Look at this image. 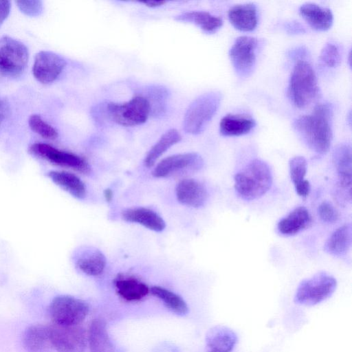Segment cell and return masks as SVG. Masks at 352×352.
<instances>
[{
    "label": "cell",
    "mask_w": 352,
    "mask_h": 352,
    "mask_svg": "<svg viewBox=\"0 0 352 352\" xmlns=\"http://www.w3.org/2000/svg\"><path fill=\"white\" fill-rule=\"evenodd\" d=\"M333 110L328 103L317 104L311 114L297 118L293 126L307 146L319 155L325 154L331 146Z\"/></svg>",
    "instance_id": "obj_1"
},
{
    "label": "cell",
    "mask_w": 352,
    "mask_h": 352,
    "mask_svg": "<svg viewBox=\"0 0 352 352\" xmlns=\"http://www.w3.org/2000/svg\"><path fill=\"white\" fill-rule=\"evenodd\" d=\"M234 180L238 195L244 200L251 201L262 197L270 190L272 174L265 162L255 159L240 170Z\"/></svg>",
    "instance_id": "obj_2"
},
{
    "label": "cell",
    "mask_w": 352,
    "mask_h": 352,
    "mask_svg": "<svg viewBox=\"0 0 352 352\" xmlns=\"http://www.w3.org/2000/svg\"><path fill=\"white\" fill-rule=\"evenodd\" d=\"M287 93L293 104L305 108L312 103L319 94V87L314 70L304 60H298L292 72Z\"/></svg>",
    "instance_id": "obj_3"
},
{
    "label": "cell",
    "mask_w": 352,
    "mask_h": 352,
    "mask_svg": "<svg viewBox=\"0 0 352 352\" xmlns=\"http://www.w3.org/2000/svg\"><path fill=\"white\" fill-rule=\"evenodd\" d=\"M221 99L219 91L207 92L195 98L184 114V130L192 135L201 133L217 112Z\"/></svg>",
    "instance_id": "obj_4"
},
{
    "label": "cell",
    "mask_w": 352,
    "mask_h": 352,
    "mask_svg": "<svg viewBox=\"0 0 352 352\" xmlns=\"http://www.w3.org/2000/svg\"><path fill=\"white\" fill-rule=\"evenodd\" d=\"M109 117L123 126H135L144 124L151 113V105L142 95H137L129 101L109 102L106 105Z\"/></svg>",
    "instance_id": "obj_5"
},
{
    "label": "cell",
    "mask_w": 352,
    "mask_h": 352,
    "mask_svg": "<svg viewBox=\"0 0 352 352\" xmlns=\"http://www.w3.org/2000/svg\"><path fill=\"white\" fill-rule=\"evenodd\" d=\"M337 286L336 279L327 272H318L301 281L294 296L297 304L312 306L329 298Z\"/></svg>",
    "instance_id": "obj_6"
},
{
    "label": "cell",
    "mask_w": 352,
    "mask_h": 352,
    "mask_svg": "<svg viewBox=\"0 0 352 352\" xmlns=\"http://www.w3.org/2000/svg\"><path fill=\"white\" fill-rule=\"evenodd\" d=\"M89 311L86 302L68 295L56 296L50 305V314L53 322L60 325L80 324Z\"/></svg>",
    "instance_id": "obj_7"
},
{
    "label": "cell",
    "mask_w": 352,
    "mask_h": 352,
    "mask_svg": "<svg viewBox=\"0 0 352 352\" xmlns=\"http://www.w3.org/2000/svg\"><path fill=\"white\" fill-rule=\"evenodd\" d=\"M28 60V49L23 43L8 36L0 38L1 74L9 77L19 76L25 71Z\"/></svg>",
    "instance_id": "obj_8"
},
{
    "label": "cell",
    "mask_w": 352,
    "mask_h": 352,
    "mask_svg": "<svg viewBox=\"0 0 352 352\" xmlns=\"http://www.w3.org/2000/svg\"><path fill=\"white\" fill-rule=\"evenodd\" d=\"M338 180L333 197L338 204L346 205L351 200L352 154L349 144L338 145L333 153Z\"/></svg>",
    "instance_id": "obj_9"
},
{
    "label": "cell",
    "mask_w": 352,
    "mask_h": 352,
    "mask_svg": "<svg viewBox=\"0 0 352 352\" xmlns=\"http://www.w3.org/2000/svg\"><path fill=\"white\" fill-rule=\"evenodd\" d=\"M50 326L54 349L58 352H84L87 336L79 324L65 326L53 323Z\"/></svg>",
    "instance_id": "obj_10"
},
{
    "label": "cell",
    "mask_w": 352,
    "mask_h": 352,
    "mask_svg": "<svg viewBox=\"0 0 352 352\" xmlns=\"http://www.w3.org/2000/svg\"><path fill=\"white\" fill-rule=\"evenodd\" d=\"M258 40L250 36L238 37L230 51L229 56L236 74L241 77L248 76L256 63Z\"/></svg>",
    "instance_id": "obj_11"
},
{
    "label": "cell",
    "mask_w": 352,
    "mask_h": 352,
    "mask_svg": "<svg viewBox=\"0 0 352 352\" xmlns=\"http://www.w3.org/2000/svg\"><path fill=\"white\" fill-rule=\"evenodd\" d=\"M30 151L54 164L70 168L83 173H88L90 167L87 161L70 152L59 150L52 145L43 142H36L30 148Z\"/></svg>",
    "instance_id": "obj_12"
},
{
    "label": "cell",
    "mask_w": 352,
    "mask_h": 352,
    "mask_svg": "<svg viewBox=\"0 0 352 352\" xmlns=\"http://www.w3.org/2000/svg\"><path fill=\"white\" fill-rule=\"evenodd\" d=\"M203 165L204 160L197 153L175 154L159 162L152 174L157 178L167 177L181 173L197 171Z\"/></svg>",
    "instance_id": "obj_13"
},
{
    "label": "cell",
    "mask_w": 352,
    "mask_h": 352,
    "mask_svg": "<svg viewBox=\"0 0 352 352\" xmlns=\"http://www.w3.org/2000/svg\"><path fill=\"white\" fill-rule=\"evenodd\" d=\"M65 66L66 61L62 56L52 52L41 51L35 56L32 74L38 82L47 85L58 78Z\"/></svg>",
    "instance_id": "obj_14"
},
{
    "label": "cell",
    "mask_w": 352,
    "mask_h": 352,
    "mask_svg": "<svg viewBox=\"0 0 352 352\" xmlns=\"http://www.w3.org/2000/svg\"><path fill=\"white\" fill-rule=\"evenodd\" d=\"M175 193L179 203L193 208L204 206L208 199L205 186L194 179L181 180L176 186Z\"/></svg>",
    "instance_id": "obj_15"
},
{
    "label": "cell",
    "mask_w": 352,
    "mask_h": 352,
    "mask_svg": "<svg viewBox=\"0 0 352 352\" xmlns=\"http://www.w3.org/2000/svg\"><path fill=\"white\" fill-rule=\"evenodd\" d=\"M23 344L28 352H50L53 349L49 325L34 324L26 329Z\"/></svg>",
    "instance_id": "obj_16"
},
{
    "label": "cell",
    "mask_w": 352,
    "mask_h": 352,
    "mask_svg": "<svg viewBox=\"0 0 352 352\" xmlns=\"http://www.w3.org/2000/svg\"><path fill=\"white\" fill-rule=\"evenodd\" d=\"M121 217L125 221L140 224L155 232H162L166 227L165 221L157 213L144 207L125 209Z\"/></svg>",
    "instance_id": "obj_17"
},
{
    "label": "cell",
    "mask_w": 352,
    "mask_h": 352,
    "mask_svg": "<svg viewBox=\"0 0 352 352\" xmlns=\"http://www.w3.org/2000/svg\"><path fill=\"white\" fill-rule=\"evenodd\" d=\"M311 223L309 210L300 206L281 219L277 224L278 232L283 236H293L307 228Z\"/></svg>",
    "instance_id": "obj_18"
},
{
    "label": "cell",
    "mask_w": 352,
    "mask_h": 352,
    "mask_svg": "<svg viewBox=\"0 0 352 352\" xmlns=\"http://www.w3.org/2000/svg\"><path fill=\"white\" fill-rule=\"evenodd\" d=\"M208 352H231L237 342L236 334L229 327L217 325L206 337Z\"/></svg>",
    "instance_id": "obj_19"
},
{
    "label": "cell",
    "mask_w": 352,
    "mask_h": 352,
    "mask_svg": "<svg viewBox=\"0 0 352 352\" xmlns=\"http://www.w3.org/2000/svg\"><path fill=\"white\" fill-rule=\"evenodd\" d=\"M228 18L236 29L241 31L253 30L257 25V11L251 3L236 4L228 10Z\"/></svg>",
    "instance_id": "obj_20"
},
{
    "label": "cell",
    "mask_w": 352,
    "mask_h": 352,
    "mask_svg": "<svg viewBox=\"0 0 352 352\" xmlns=\"http://www.w3.org/2000/svg\"><path fill=\"white\" fill-rule=\"evenodd\" d=\"M300 12L307 22L317 30H327L332 25L333 16L330 9L314 3H305Z\"/></svg>",
    "instance_id": "obj_21"
},
{
    "label": "cell",
    "mask_w": 352,
    "mask_h": 352,
    "mask_svg": "<svg viewBox=\"0 0 352 352\" xmlns=\"http://www.w3.org/2000/svg\"><path fill=\"white\" fill-rule=\"evenodd\" d=\"M87 340L89 352H114L106 323L102 319L96 318L91 321L87 333Z\"/></svg>",
    "instance_id": "obj_22"
},
{
    "label": "cell",
    "mask_w": 352,
    "mask_h": 352,
    "mask_svg": "<svg viewBox=\"0 0 352 352\" xmlns=\"http://www.w3.org/2000/svg\"><path fill=\"white\" fill-rule=\"evenodd\" d=\"M177 21L190 23L200 28L206 33L215 32L223 25L221 17L206 11H187L175 16Z\"/></svg>",
    "instance_id": "obj_23"
},
{
    "label": "cell",
    "mask_w": 352,
    "mask_h": 352,
    "mask_svg": "<svg viewBox=\"0 0 352 352\" xmlns=\"http://www.w3.org/2000/svg\"><path fill=\"white\" fill-rule=\"evenodd\" d=\"M352 241V228L350 223L336 230L326 241L324 250L330 255L342 256L349 250Z\"/></svg>",
    "instance_id": "obj_24"
},
{
    "label": "cell",
    "mask_w": 352,
    "mask_h": 352,
    "mask_svg": "<svg viewBox=\"0 0 352 352\" xmlns=\"http://www.w3.org/2000/svg\"><path fill=\"white\" fill-rule=\"evenodd\" d=\"M106 264L105 256L96 249L84 250L76 260V267L82 273L92 276L100 275Z\"/></svg>",
    "instance_id": "obj_25"
},
{
    "label": "cell",
    "mask_w": 352,
    "mask_h": 352,
    "mask_svg": "<svg viewBox=\"0 0 352 352\" xmlns=\"http://www.w3.org/2000/svg\"><path fill=\"white\" fill-rule=\"evenodd\" d=\"M255 124V121L249 116L229 113L221 118L219 131L225 136H239L249 133Z\"/></svg>",
    "instance_id": "obj_26"
},
{
    "label": "cell",
    "mask_w": 352,
    "mask_h": 352,
    "mask_svg": "<svg viewBox=\"0 0 352 352\" xmlns=\"http://www.w3.org/2000/svg\"><path fill=\"white\" fill-rule=\"evenodd\" d=\"M47 175L56 185L75 198L82 199L86 197V186L76 175L66 171L52 170Z\"/></svg>",
    "instance_id": "obj_27"
},
{
    "label": "cell",
    "mask_w": 352,
    "mask_h": 352,
    "mask_svg": "<svg viewBox=\"0 0 352 352\" xmlns=\"http://www.w3.org/2000/svg\"><path fill=\"white\" fill-rule=\"evenodd\" d=\"M182 140L180 133L175 129L166 131L158 141L150 148L144 159V164L151 168L156 161L171 146L179 142Z\"/></svg>",
    "instance_id": "obj_28"
},
{
    "label": "cell",
    "mask_w": 352,
    "mask_h": 352,
    "mask_svg": "<svg viewBox=\"0 0 352 352\" xmlns=\"http://www.w3.org/2000/svg\"><path fill=\"white\" fill-rule=\"evenodd\" d=\"M289 169L291 180L296 193L302 197L308 196L311 186L309 182L305 179L307 164L302 156H295L289 162Z\"/></svg>",
    "instance_id": "obj_29"
},
{
    "label": "cell",
    "mask_w": 352,
    "mask_h": 352,
    "mask_svg": "<svg viewBox=\"0 0 352 352\" xmlns=\"http://www.w3.org/2000/svg\"><path fill=\"white\" fill-rule=\"evenodd\" d=\"M114 283L119 296L128 301L139 300L150 291L145 283L134 278L119 277Z\"/></svg>",
    "instance_id": "obj_30"
},
{
    "label": "cell",
    "mask_w": 352,
    "mask_h": 352,
    "mask_svg": "<svg viewBox=\"0 0 352 352\" xmlns=\"http://www.w3.org/2000/svg\"><path fill=\"white\" fill-rule=\"evenodd\" d=\"M151 293L162 300L166 306L178 315H185L188 307L185 300L177 294L160 286H153L150 289Z\"/></svg>",
    "instance_id": "obj_31"
},
{
    "label": "cell",
    "mask_w": 352,
    "mask_h": 352,
    "mask_svg": "<svg viewBox=\"0 0 352 352\" xmlns=\"http://www.w3.org/2000/svg\"><path fill=\"white\" fill-rule=\"evenodd\" d=\"M28 124L30 129L43 138L54 140L58 133L55 128L46 122L41 116L33 114L30 116Z\"/></svg>",
    "instance_id": "obj_32"
},
{
    "label": "cell",
    "mask_w": 352,
    "mask_h": 352,
    "mask_svg": "<svg viewBox=\"0 0 352 352\" xmlns=\"http://www.w3.org/2000/svg\"><path fill=\"white\" fill-rule=\"evenodd\" d=\"M320 60L328 67H335L340 61V53L338 47L331 43H326L322 49Z\"/></svg>",
    "instance_id": "obj_33"
},
{
    "label": "cell",
    "mask_w": 352,
    "mask_h": 352,
    "mask_svg": "<svg viewBox=\"0 0 352 352\" xmlns=\"http://www.w3.org/2000/svg\"><path fill=\"white\" fill-rule=\"evenodd\" d=\"M15 3L21 12L27 16H38L43 12V6L41 1H16Z\"/></svg>",
    "instance_id": "obj_34"
},
{
    "label": "cell",
    "mask_w": 352,
    "mask_h": 352,
    "mask_svg": "<svg viewBox=\"0 0 352 352\" xmlns=\"http://www.w3.org/2000/svg\"><path fill=\"white\" fill-rule=\"evenodd\" d=\"M318 213L320 219L327 223H333L339 218V214L336 208L327 201H323L319 205Z\"/></svg>",
    "instance_id": "obj_35"
},
{
    "label": "cell",
    "mask_w": 352,
    "mask_h": 352,
    "mask_svg": "<svg viewBox=\"0 0 352 352\" xmlns=\"http://www.w3.org/2000/svg\"><path fill=\"white\" fill-rule=\"evenodd\" d=\"M285 28L286 31L290 34H299L305 32L304 27L298 21H296L286 23Z\"/></svg>",
    "instance_id": "obj_36"
},
{
    "label": "cell",
    "mask_w": 352,
    "mask_h": 352,
    "mask_svg": "<svg viewBox=\"0 0 352 352\" xmlns=\"http://www.w3.org/2000/svg\"><path fill=\"white\" fill-rule=\"evenodd\" d=\"M10 8V1H0V28L9 16Z\"/></svg>",
    "instance_id": "obj_37"
},
{
    "label": "cell",
    "mask_w": 352,
    "mask_h": 352,
    "mask_svg": "<svg viewBox=\"0 0 352 352\" xmlns=\"http://www.w3.org/2000/svg\"><path fill=\"white\" fill-rule=\"evenodd\" d=\"M139 3L149 8H157L164 5L166 1L164 0H144L139 1Z\"/></svg>",
    "instance_id": "obj_38"
},
{
    "label": "cell",
    "mask_w": 352,
    "mask_h": 352,
    "mask_svg": "<svg viewBox=\"0 0 352 352\" xmlns=\"http://www.w3.org/2000/svg\"><path fill=\"white\" fill-rule=\"evenodd\" d=\"M8 112V104L3 100L0 98V125L6 119Z\"/></svg>",
    "instance_id": "obj_39"
},
{
    "label": "cell",
    "mask_w": 352,
    "mask_h": 352,
    "mask_svg": "<svg viewBox=\"0 0 352 352\" xmlns=\"http://www.w3.org/2000/svg\"><path fill=\"white\" fill-rule=\"evenodd\" d=\"M307 54V51L303 48H297L296 50H293L290 52L289 56L294 58H302V56H305Z\"/></svg>",
    "instance_id": "obj_40"
},
{
    "label": "cell",
    "mask_w": 352,
    "mask_h": 352,
    "mask_svg": "<svg viewBox=\"0 0 352 352\" xmlns=\"http://www.w3.org/2000/svg\"><path fill=\"white\" fill-rule=\"evenodd\" d=\"M104 196L107 201H110L113 198V192L111 189L107 188L104 191Z\"/></svg>",
    "instance_id": "obj_41"
}]
</instances>
